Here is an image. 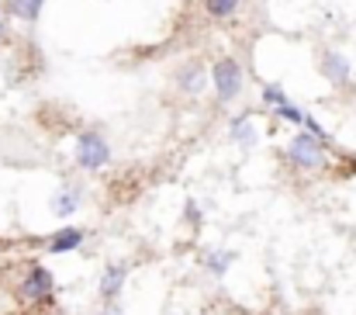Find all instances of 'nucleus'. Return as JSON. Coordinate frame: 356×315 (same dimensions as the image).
Returning a JSON list of instances; mask_svg holds the SVG:
<instances>
[{"label": "nucleus", "mask_w": 356, "mask_h": 315, "mask_svg": "<svg viewBox=\"0 0 356 315\" xmlns=\"http://www.w3.org/2000/svg\"><path fill=\"white\" fill-rule=\"evenodd\" d=\"M108 160H111V146H108V139L101 132H83L76 139V163L83 170L97 174L101 167H108Z\"/></svg>", "instance_id": "obj_1"}, {"label": "nucleus", "mask_w": 356, "mask_h": 315, "mask_svg": "<svg viewBox=\"0 0 356 315\" xmlns=\"http://www.w3.org/2000/svg\"><path fill=\"white\" fill-rule=\"evenodd\" d=\"M325 146L315 139V135H308V132H298L294 139H291V146H287V156H291V163L298 167V170H322L325 167V153H322Z\"/></svg>", "instance_id": "obj_2"}, {"label": "nucleus", "mask_w": 356, "mask_h": 315, "mask_svg": "<svg viewBox=\"0 0 356 315\" xmlns=\"http://www.w3.org/2000/svg\"><path fill=\"white\" fill-rule=\"evenodd\" d=\"M211 84H215V98L222 105L236 101L238 94H242V66H238L236 59H218L211 66Z\"/></svg>", "instance_id": "obj_3"}, {"label": "nucleus", "mask_w": 356, "mask_h": 315, "mask_svg": "<svg viewBox=\"0 0 356 315\" xmlns=\"http://www.w3.org/2000/svg\"><path fill=\"white\" fill-rule=\"evenodd\" d=\"M52 284H56V281H52V270H49V267H31V270L24 274V281H21V298L42 305V302L52 298Z\"/></svg>", "instance_id": "obj_4"}, {"label": "nucleus", "mask_w": 356, "mask_h": 315, "mask_svg": "<svg viewBox=\"0 0 356 315\" xmlns=\"http://www.w3.org/2000/svg\"><path fill=\"white\" fill-rule=\"evenodd\" d=\"M80 243H83V232H80V229H73V225H66V229H59V232L49 239V253L63 256V253L80 249Z\"/></svg>", "instance_id": "obj_5"}, {"label": "nucleus", "mask_w": 356, "mask_h": 315, "mask_svg": "<svg viewBox=\"0 0 356 315\" xmlns=\"http://www.w3.org/2000/svg\"><path fill=\"white\" fill-rule=\"evenodd\" d=\"M124 277H128L124 263H111V267L104 270V277H101V298L115 302V298L121 295V288H124Z\"/></svg>", "instance_id": "obj_6"}, {"label": "nucleus", "mask_w": 356, "mask_h": 315, "mask_svg": "<svg viewBox=\"0 0 356 315\" xmlns=\"http://www.w3.org/2000/svg\"><path fill=\"white\" fill-rule=\"evenodd\" d=\"M322 73L332 80V84H346L350 80V59L336 56V52H325L322 56Z\"/></svg>", "instance_id": "obj_7"}, {"label": "nucleus", "mask_w": 356, "mask_h": 315, "mask_svg": "<svg viewBox=\"0 0 356 315\" xmlns=\"http://www.w3.org/2000/svg\"><path fill=\"white\" fill-rule=\"evenodd\" d=\"M177 84H180L184 94H197V91L204 87V66H197V63L184 66V70L177 73Z\"/></svg>", "instance_id": "obj_8"}, {"label": "nucleus", "mask_w": 356, "mask_h": 315, "mask_svg": "<svg viewBox=\"0 0 356 315\" xmlns=\"http://www.w3.org/2000/svg\"><path fill=\"white\" fill-rule=\"evenodd\" d=\"M229 132H232V139H236L238 146H252L256 142V128H252L249 114H236L232 125H229Z\"/></svg>", "instance_id": "obj_9"}, {"label": "nucleus", "mask_w": 356, "mask_h": 315, "mask_svg": "<svg viewBox=\"0 0 356 315\" xmlns=\"http://www.w3.org/2000/svg\"><path fill=\"white\" fill-rule=\"evenodd\" d=\"M45 0H10V14L21 17V21H38Z\"/></svg>", "instance_id": "obj_10"}, {"label": "nucleus", "mask_w": 356, "mask_h": 315, "mask_svg": "<svg viewBox=\"0 0 356 315\" xmlns=\"http://www.w3.org/2000/svg\"><path fill=\"white\" fill-rule=\"evenodd\" d=\"M76 208H80V191H76V187H73V191H63V194L52 201V211H56L59 218H70Z\"/></svg>", "instance_id": "obj_11"}, {"label": "nucleus", "mask_w": 356, "mask_h": 315, "mask_svg": "<svg viewBox=\"0 0 356 315\" xmlns=\"http://www.w3.org/2000/svg\"><path fill=\"white\" fill-rule=\"evenodd\" d=\"M238 3L242 0H204V10L211 14V17H229V14H236Z\"/></svg>", "instance_id": "obj_12"}, {"label": "nucleus", "mask_w": 356, "mask_h": 315, "mask_svg": "<svg viewBox=\"0 0 356 315\" xmlns=\"http://www.w3.org/2000/svg\"><path fill=\"white\" fill-rule=\"evenodd\" d=\"M263 105L280 107V105H287V98H284V91H280L277 84H270V87H263Z\"/></svg>", "instance_id": "obj_13"}, {"label": "nucleus", "mask_w": 356, "mask_h": 315, "mask_svg": "<svg viewBox=\"0 0 356 315\" xmlns=\"http://www.w3.org/2000/svg\"><path fill=\"white\" fill-rule=\"evenodd\" d=\"M277 118H284V121H291V125H301V121H305V111L294 105H280L277 107Z\"/></svg>", "instance_id": "obj_14"}, {"label": "nucleus", "mask_w": 356, "mask_h": 315, "mask_svg": "<svg viewBox=\"0 0 356 315\" xmlns=\"http://www.w3.org/2000/svg\"><path fill=\"white\" fill-rule=\"evenodd\" d=\"M301 125L308 128V135H315V139H318L322 146H329V132H325V128H322V125H318L315 118H308V114H305V121H301Z\"/></svg>", "instance_id": "obj_15"}, {"label": "nucleus", "mask_w": 356, "mask_h": 315, "mask_svg": "<svg viewBox=\"0 0 356 315\" xmlns=\"http://www.w3.org/2000/svg\"><path fill=\"white\" fill-rule=\"evenodd\" d=\"M232 256H236V253H229V249H222L218 256H208V267H211L215 274H225V267L232 263Z\"/></svg>", "instance_id": "obj_16"}, {"label": "nucleus", "mask_w": 356, "mask_h": 315, "mask_svg": "<svg viewBox=\"0 0 356 315\" xmlns=\"http://www.w3.org/2000/svg\"><path fill=\"white\" fill-rule=\"evenodd\" d=\"M187 218H191V222H201V211L194 208V205H187Z\"/></svg>", "instance_id": "obj_17"}, {"label": "nucleus", "mask_w": 356, "mask_h": 315, "mask_svg": "<svg viewBox=\"0 0 356 315\" xmlns=\"http://www.w3.org/2000/svg\"><path fill=\"white\" fill-rule=\"evenodd\" d=\"M7 38V21H3V14H0V42Z\"/></svg>", "instance_id": "obj_18"}, {"label": "nucleus", "mask_w": 356, "mask_h": 315, "mask_svg": "<svg viewBox=\"0 0 356 315\" xmlns=\"http://www.w3.org/2000/svg\"><path fill=\"white\" fill-rule=\"evenodd\" d=\"M101 315H121V309H118V305H108V309H104Z\"/></svg>", "instance_id": "obj_19"}]
</instances>
